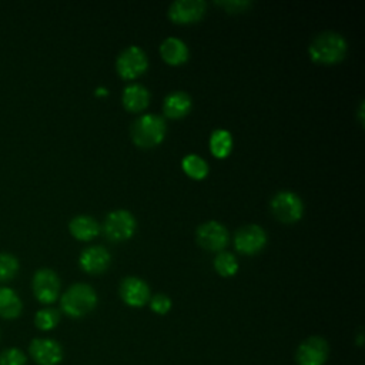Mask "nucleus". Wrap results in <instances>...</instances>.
Masks as SVG:
<instances>
[{"label":"nucleus","instance_id":"obj_16","mask_svg":"<svg viewBox=\"0 0 365 365\" xmlns=\"http://www.w3.org/2000/svg\"><path fill=\"white\" fill-rule=\"evenodd\" d=\"M121 101L125 110L131 113H140L150 103V91L140 83L127 84L123 88Z\"/></svg>","mask_w":365,"mask_h":365},{"label":"nucleus","instance_id":"obj_17","mask_svg":"<svg viewBox=\"0 0 365 365\" xmlns=\"http://www.w3.org/2000/svg\"><path fill=\"white\" fill-rule=\"evenodd\" d=\"M160 56L170 66H180L188 60L190 50L178 37H167L160 44Z\"/></svg>","mask_w":365,"mask_h":365},{"label":"nucleus","instance_id":"obj_12","mask_svg":"<svg viewBox=\"0 0 365 365\" xmlns=\"http://www.w3.org/2000/svg\"><path fill=\"white\" fill-rule=\"evenodd\" d=\"M30 356L37 365H57L63 359L61 345L50 338H36L29 346Z\"/></svg>","mask_w":365,"mask_h":365},{"label":"nucleus","instance_id":"obj_3","mask_svg":"<svg viewBox=\"0 0 365 365\" xmlns=\"http://www.w3.org/2000/svg\"><path fill=\"white\" fill-rule=\"evenodd\" d=\"M97 305L94 288L84 282L73 284L60 298L61 311L71 318H81L91 312Z\"/></svg>","mask_w":365,"mask_h":365},{"label":"nucleus","instance_id":"obj_24","mask_svg":"<svg viewBox=\"0 0 365 365\" xmlns=\"http://www.w3.org/2000/svg\"><path fill=\"white\" fill-rule=\"evenodd\" d=\"M19 271V261L14 255L1 252L0 254V281H10Z\"/></svg>","mask_w":365,"mask_h":365},{"label":"nucleus","instance_id":"obj_21","mask_svg":"<svg viewBox=\"0 0 365 365\" xmlns=\"http://www.w3.org/2000/svg\"><path fill=\"white\" fill-rule=\"evenodd\" d=\"M181 167L182 171L194 180H202L208 174V164L198 154H187L185 157H182Z\"/></svg>","mask_w":365,"mask_h":365},{"label":"nucleus","instance_id":"obj_5","mask_svg":"<svg viewBox=\"0 0 365 365\" xmlns=\"http://www.w3.org/2000/svg\"><path fill=\"white\" fill-rule=\"evenodd\" d=\"M269 208L274 217L278 221L285 224H291L301 220L304 214V202L301 197L294 191H288V190L278 191L271 198Z\"/></svg>","mask_w":365,"mask_h":365},{"label":"nucleus","instance_id":"obj_20","mask_svg":"<svg viewBox=\"0 0 365 365\" xmlns=\"http://www.w3.org/2000/svg\"><path fill=\"white\" fill-rule=\"evenodd\" d=\"M232 135L225 128H217L210 135V150L217 158H225L232 150Z\"/></svg>","mask_w":365,"mask_h":365},{"label":"nucleus","instance_id":"obj_15","mask_svg":"<svg viewBox=\"0 0 365 365\" xmlns=\"http://www.w3.org/2000/svg\"><path fill=\"white\" fill-rule=\"evenodd\" d=\"M192 107V100L188 93L182 90L171 91L165 96L163 101V113L168 118H181L185 117Z\"/></svg>","mask_w":365,"mask_h":365},{"label":"nucleus","instance_id":"obj_25","mask_svg":"<svg viewBox=\"0 0 365 365\" xmlns=\"http://www.w3.org/2000/svg\"><path fill=\"white\" fill-rule=\"evenodd\" d=\"M26 355L17 348L4 349L0 354V365H26Z\"/></svg>","mask_w":365,"mask_h":365},{"label":"nucleus","instance_id":"obj_19","mask_svg":"<svg viewBox=\"0 0 365 365\" xmlns=\"http://www.w3.org/2000/svg\"><path fill=\"white\" fill-rule=\"evenodd\" d=\"M23 304L19 295L7 287H0V317L14 319L21 314Z\"/></svg>","mask_w":365,"mask_h":365},{"label":"nucleus","instance_id":"obj_11","mask_svg":"<svg viewBox=\"0 0 365 365\" xmlns=\"http://www.w3.org/2000/svg\"><path fill=\"white\" fill-rule=\"evenodd\" d=\"M205 9L204 0H175L168 7V17L177 24H190L201 20Z\"/></svg>","mask_w":365,"mask_h":365},{"label":"nucleus","instance_id":"obj_2","mask_svg":"<svg viewBox=\"0 0 365 365\" xmlns=\"http://www.w3.org/2000/svg\"><path fill=\"white\" fill-rule=\"evenodd\" d=\"M167 133L165 120L154 113L138 115L131 124L133 143L140 148H153L158 145Z\"/></svg>","mask_w":365,"mask_h":365},{"label":"nucleus","instance_id":"obj_27","mask_svg":"<svg viewBox=\"0 0 365 365\" xmlns=\"http://www.w3.org/2000/svg\"><path fill=\"white\" fill-rule=\"evenodd\" d=\"M220 6L225 7L228 11L231 13H237V11H244L247 7H250L252 3L248 0H224V1H218Z\"/></svg>","mask_w":365,"mask_h":365},{"label":"nucleus","instance_id":"obj_9","mask_svg":"<svg viewBox=\"0 0 365 365\" xmlns=\"http://www.w3.org/2000/svg\"><path fill=\"white\" fill-rule=\"evenodd\" d=\"M267 244V232L257 224H248L237 230L234 237L235 250L244 255L258 254Z\"/></svg>","mask_w":365,"mask_h":365},{"label":"nucleus","instance_id":"obj_1","mask_svg":"<svg viewBox=\"0 0 365 365\" xmlns=\"http://www.w3.org/2000/svg\"><path fill=\"white\" fill-rule=\"evenodd\" d=\"M346 50L348 43L345 37L332 30L317 34L308 46L311 60L319 64H335L341 61L345 57Z\"/></svg>","mask_w":365,"mask_h":365},{"label":"nucleus","instance_id":"obj_4","mask_svg":"<svg viewBox=\"0 0 365 365\" xmlns=\"http://www.w3.org/2000/svg\"><path fill=\"white\" fill-rule=\"evenodd\" d=\"M137 228L135 217L127 210L110 211L103 222V232L107 240L121 242L130 240Z\"/></svg>","mask_w":365,"mask_h":365},{"label":"nucleus","instance_id":"obj_18","mask_svg":"<svg viewBox=\"0 0 365 365\" xmlns=\"http://www.w3.org/2000/svg\"><path fill=\"white\" fill-rule=\"evenodd\" d=\"M68 230L76 240L90 241L100 234L101 227L97 222V220L93 218L91 215L81 214L71 218V221L68 222Z\"/></svg>","mask_w":365,"mask_h":365},{"label":"nucleus","instance_id":"obj_26","mask_svg":"<svg viewBox=\"0 0 365 365\" xmlns=\"http://www.w3.org/2000/svg\"><path fill=\"white\" fill-rule=\"evenodd\" d=\"M148 302H150V308L155 314H160V315L167 314L171 309V305H173L171 299L165 294H155V295L150 297Z\"/></svg>","mask_w":365,"mask_h":365},{"label":"nucleus","instance_id":"obj_6","mask_svg":"<svg viewBox=\"0 0 365 365\" xmlns=\"http://www.w3.org/2000/svg\"><path fill=\"white\" fill-rule=\"evenodd\" d=\"M148 67V58L145 51L138 46L125 47L115 60V70L120 77L125 80H134L140 77Z\"/></svg>","mask_w":365,"mask_h":365},{"label":"nucleus","instance_id":"obj_22","mask_svg":"<svg viewBox=\"0 0 365 365\" xmlns=\"http://www.w3.org/2000/svg\"><path fill=\"white\" fill-rule=\"evenodd\" d=\"M214 268L221 277H232L238 271V261L234 254L220 251L214 258Z\"/></svg>","mask_w":365,"mask_h":365},{"label":"nucleus","instance_id":"obj_8","mask_svg":"<svg viewBox=\"0 0 365 365\" xmlns=\"http://www.w3.org/2000/svg\"><path fill=\"white\" fill-rule=\"evenodd\" d=\"M228 230L218 221H207L198 225L195 240L198 245L208 251H222L228 244Z\"/></svg>","mask_w":365,"mask_h":365},{"label":"nucleus","instance_id":"obj_13","mask_svg":"<svg viewBox=\"0 0 365 365\" xmlns=\"http://www.w3.org/2000/svg\"><path fill=\"white\" fill-rule=\"evenodd\" d=\"M120 297L127 305L140 308L150 301V287L138 277H125L120 282Z\"/></svg>","mask_w":365,"mask_h":365},{"label":"nucleus","instance_id":"obj_23","mask_svg":"<svg viewBox=\"0 0 365 365\" xmlns=\"http://www.w3.org/2000/svg\"><path fill=\"white\" fill-rule=\"evenodd\" d=\"M60 322V312L54 308H43L36 312L34 324L41 331H50Z\"/></svg>","mask_w":365,"mask_h":365},{"label":"nucleus","instance_id":"obj_10","mask_svg":"<svg viewBox=\"0 0 365 365\" xmlns=\"http://www.w3.org/2000/svg\"><path fill=\"white\" fill-rule=\"evenodd\" d=\"M31 285L34 297L41 304H53L60 295V278L50 268L36 271Z\"/></svg>","mask_w":365,"mask_h":365},{"label":"nucleus","instance_id":"obj_7","mask_svg":"<svg viewBox=\"0 0 365 365\" xmlns=\"http://www.w3.org/2000/svg\"><path fill=\"white\" fill-rule=\"evenodd\" d=\"M329 355V345L327 339L318 335L304 339L295 352V361L298 365H324Z\"/></svg>","mask_w":365,"mask_h":365},{"label":"nucleus","instance_id":"obj_14","mask_svg":"<svg viewBox=\"0 0 365 365\" xmlns=\"http://www.w3.org/2000/svg\"><path fill=\"white\" fill-rule=\"evenodd\" d=\"M111 262V255L107 248L101 245H91L83 250L78 257V264L81 269L87 274L97 275L104 272Z\"/></svg>","mask_w":365,"mask_h":365}]
</instances>
